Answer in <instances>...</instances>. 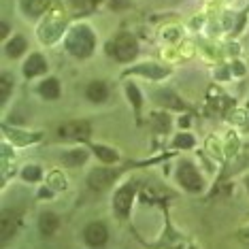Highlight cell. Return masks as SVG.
I'll return each mask as SVG.
<instances>
[{
    "mask_svg": "<svg viewBox=\"0 0 249 249\" xmlns=\"http://www.w3.org/2000/svg\"><path fill=\"white\" fill-rule=\"evenodd\" d=\"M66 47L72 55L77 58H88L89 53L94 52V35L88 26H77L75 30L69 35V41H66Z\"/></svg>",
    "mask_w": 249,
    "mask_h": 249,
    "instance_id": "obj_1",
    "label": "cell"
},
{
    "mask_svg": "<svg viewBox=\"0 0 249 249\" xmlns=\"http://www.w3.org/2000/svg\"><path fill=\"white\" fill-rule=\"evenodd\" d=\"M107 52H109L115 60H120V62H130V60L134 58V55H137L139 45H137V41H134V36H130V35H120V36L115 38V41L109 43Z\"/></svg>",
    "mask_w": 249,
    "mask_h": 249,
    "instance_id": "obj_2",
    "label": "cell"
},
{
    "mask_svg": "<svg viewBox=\"0 0 249 249\" xmlns=\"http://www.w3.org/2000/svg\"><path fill=\"white\" fill-rule=\"evenodd\" d=\"M177 179H179V183L183 185L185 190H190V192H198V190H202V179H200V175L196 173V168L192 166L190 162H183L179 166V171H177Z\"/></svg>",
    "mask_w": 249,
    "mask_h": 249,
    "instance_id": "obj_3",
    "label": "cell"
},
{
    "mask_svg": "<svg viewBox=\"0 0 249 249\" xmlns=\"http://www.w3.org/2000/svg\"><path fill=\"white\" fill-rule=\"evenodd\" d=\"M134 192H137V185L134 183H128L115 194V200H113V209L120 217H126L130 213V207H132V198H134Z\"/></svg>",
    "mask_w": 249,
    "mask_h": 249,
    "instance_id": "obj_4",
    "label": "cell"
},
{
    "mask_svg": "<svg viewBox=\"0 0 249 249\" xmlns=\"http://www.w3.org/2000/svg\"><path fill=\"white\" fill-rule=\"evenodd\" d=\"M89 124L88 122H69L60 128V137L69 141H83L89 137Z\"/></svg>",
    "mask_w": 249,
    "mask_h": 249,
    "instance_id": "obj_5",
    "label": "cell"
},
{
    "mask_svg": "<svg viewBox=\"0 0 249 249\" xmlns=\"http://www.w3.org/2000/svg\"><path fill=\"white\" fill-rule=\"evenodd\" d=\"M115 177H117V173L111 171V168H96V171L89 173L88 181L92 190H105L111 181H115Z\"/></svg>",
    "mask_w": 249,
    "mask_h": 249,
    "instance_id": "obj_6",
    "label": "cell"
},
{
    "mask_svg": "<svg viewBox=\"0 0 249 249\" xmlns=\"http://www.w3.org/2000/svg\"><path fill=\"white\" fill-rule=\"evenodd\" d=\"M83 236H86V243L89 247H103L105 243H107V228H105V224H98V222H94V224H89L86 232H83Z\"/></svg>",
    "mask_w": 249,
    "mask_h": 249,
    "instance_id": "obj_7",
    "label": "cell"
},
{
    "mask_svg": "<svg viewBox=\"0 0 249 249\" xmlns=\"http://www.w3.org/2000/svg\"><path fill=\"white\" fill-rule=\"evenodd\" d=\"M47 71V62L43 60V55H30V60L24 64V75L26 77H36V75H41V72Z\"/></svg>",
    "mask_w": 249,
    "mask_h": 249,
    "instance_id": "obj_8",
    "label": "cell"
},
{
    "mask_svg": "<svg viewBox=\"0 0 249 249\" xmlns=\"http://www.w3.org/2000/svg\"><path fill=\"white\" fill-rule=\"evenodd\" d=\"M24 11L26 15H30V18H36V15L45 13V11L49 9V4H52V0H24Z\"/></svg>",
    "mask_w": 249,
    "mask_h": 249,
    "instance_id": "obj_9",
    "label": "cell"
},
{
    "mask_svg": "<svg viewBox=\"0 0 249 249\" xmlns=\"http://www.w3.org/2000/svg\"><path fill=\"white\" fill-rule=\"evenodd\" d=\"M86 94H88V98L92 100V103H103V100H107V86L103 81H94V83H89L88 89H86Z\"/></svg>",
    "mask_w": 249,
    "mask_h": 249,
    "instance_id": "obj_10",
    "label": "cell"
},
{
    "mask_svg": "<svg viewBox=\"0 0 249 249\" xmlns=\"http://www.w3.org/2000/svg\"><path fill=\"white\" fill-rule=\"evenodd\" d=\"M38 92H41L43 98L55 100L60 96V83L55 81V79H45L41 86H38Z\"/></svg>",
    "mask_w": 249,
    "mask_h": 249,
    "instance_id": "obj_11",
    "label": "cell"
},
{
    "mask_svg": "<svg viewBox=\"0 0 249 249\" xmlns=\"http://www.w3.org/2000/svg\"><path fill=\"white\" fill-rule=\"evenodd\" d=\"M38 228H41V232L45 236L53 234L55 228H58V217H55L53 213H43L41 215V222H38Z\"/></svg>",
    "mask_w": 249,
    "mask_h": 249,
    "instance_id": "obj_12",
    "label": "cell"
},
{
    "mask_svg": "<svg viewBox=\"0 0 249 249\" xmlns=\"http://www.w3.org/2000/svg\"><path fill=\"white\" fill-rule=\"evenodd\" d=\"M18 228V217L13 213H4L2 215V241H9L11 234H15Z\"/></svg>",
    "mask_w": 249,
    "mask_h": 249,
    "instance_id": "obj_13",
    "label": "cell"
},
{
    "mask_svg": "<svg viewBox=\"0 0 249 249\" xmlns=\"http://www.w3.org/2000/svg\"><path fill=\"white\" fill-rule=\"evenodd\" d=\"M24 52H26V38L24 36L11 38L9 45H7V55H9V58H19Z\"/></svg>",
    "mask_w": 249,
    "mask_h": 249,
    "instance_id": "obj_14",
    "label": "cell"
},
{
    "mask_svg": "<svg viewBox=\"0 0 249 249\" xmlns=\"http://www.w3.org/2000/svg\"><path fill=\"white\" fill-rule=\"evenodd\" d=\"M156 100L160 105H164V107H171V109H183V103H181V100L173 92H158Z\"/></svg>",
    "mask_w": 249,
    "mask_h": 249,
    "instance_id": "obj_15",
    "label": "cell"
},
{
    "mask_svg": "<svg viewBox=\"0 0 249 249\" xmlns=\"http://www.w3.org/2000/svg\"><path fill=\"white\" fill-rule=\"evenodd\" d=\"M88 160V154L83 149H75V151H69V154L62 156V162L66 164V166H79V164H83Z\"/></svg>",
    "mask_w": 249,
    "mask_h": 249,
    "instance_id": "obj_16",
    "label": "cell"
},
{
    "mask_svg": "<svg viewBox=\"0 0 249 249\" xmlns=\"http://www.w3.org/2000/svg\"><path fill=\"white\" fill-rule=\"evenodd\" d=\"M94 154L98 156L105 164L117 162V151H113L111 147H107V145H94Z\"/></svg>",
    "mask_w": 249,
    "mask_h": 249,
    "instance_id": "obj_17",
    "label": "cell"
},
{
    "mask_svg": "<svg viewBox=\"0 0 249 249\" xmlns=\"http://www.w3.org/2000/svg\"><path fill=\"white\" fill-rule=\"evenodd\" d=\"M134 72H141V75H147L151 79H162L166 75V71L160 69V66H139V69H134Z\"/></svg>",
    "mask_w": 249,
    "mask_h": 249,
    "instance_id": "obj_18",
    "label": "cell"
},
{
    "mask_svg": "<svg viewBox=\"0 0 249 249\" xmlns=\"http://www.w3.org/2000/svg\"><path fill=\"white\" fill-rule=\"evenodd\" d=\"M96 2H98V0H72L77 13H89V11H94Z\"/></svg>",
    "mask_w": 249,
    "mask_h": 249,
    "instance_id": "obj_19",
    "label": "cell"
},
{
    "mask_svg": "<svg viewBox=\"0 0 249 249\" xmlns=\"http://www.w3.org/2000/svg\"><path fill=\"white\" fill-rule=\"evenodd\" d=\"M21 177H24L26 181H38L41 179V168L38 166H26L24 173H21Z\"/></svg>",
    "mask_w": 249,
    "mask_h": 249,
    "instance_id": "obj_20",
    "label": "cell"
},
{
    "mask_svg": "<svg viewBox=\"0 0 249 249\" xmlns=\"http://www.w3.org/2000/svg\"><path fill=\"white\" fill-rule=\"evenodd\" d=\"M126 92H128V98L132 100L134 103V109H141V94H139V88L137 86H132V83H130V86L126 88Z\"/></svg>",
    "mask_w": 249,
    "mask_h": 249,
    "instance_id": "obj_21",
    "label": "cell"
},
{
    "mask_svg": "<svg viewBox=\"0 0 249 249\" xmlns=\"http://www.w3.org/2000/svg\"><path fill=\"white\" fill-rule=\"evenodd\" d=\"M175 147H183V149L194 147V139H192L190 134H179V137L175 139Z\"/></svg>",
    "mask_w": 249,
    "mask_h": 249,
    "instance_id": "obj_22",
    "label": "cell"
},
{
    "mask_svg": "<svg viewBox=\"0 0 249 249\" xmlns=\"http://www.w3.org/2000/svg\"><path fill=\"white\" fill-rule=\"evenodd\" d=\"M9 92H11V81H9V77L4 75L2 77V81H0V100H7V96H9Z\"/></svg>",
    "mask_w": 249,
    "mask_h": 249,
    "instance_id": "obj_23",
    "label": "cell"
},
{
    "mask_svg": "<svg viewBox=\"0 0 249 249\" xmlns=\"http://www.w3.org/2000/svg\"><path fill=\"white\" fill-rule=\"evenodd\" d=\"M164 128H168V115H158V126H156V130H162Z\"/></svg>",
    "mask_w": 249,
    "mask_h": 249,
    "instance_id": "obj_24",
    "label": "cell"
},
{
    "mask_svg": "<svg viewBox=\"0 0 249 249\" xmlns=\"http://www.w3.org/2000/svg\"><path fill=\"white\" fill-rule=\"evenodd\" d=\"M111 7L113 9H124V7H128V0H111Z\"/></svg>",
    "mask_w": 249,
    "mask_h": 249,
    "instance_id": "obj_25",
    "label": "cell"
},
{
    "mask_svg": "<svg viewBox=\"0 0 249 249\" xmlns=\"http://www.w3.org/2000/svg\"><path fill=\"white\" fill-rule=\"evenodd\" d=\"M52 177L55 179V185H58V188H64V185H66V183H64V181H62V179H60V175H58V173H53V175H52Z\"/></svg>",
    "mask_w": 249,
    "mask_h": 249,
    "instance_id": "obj_26",
    "label": "cell"
},
{
    "mask_svg": "<svg viewBox=\"0 0 249 249\" xmlns=\"http://www.w3.org/2000/svg\"><path fill=\"white\" fill-rule=\"evenodd\" d=\"M243 241L249 243V232H245V234H243Z\"/></svg>",
    "mask_w": 249,
    "mask_h": 249,
    "instance_id": "obj_27",
    "label": "cell"
},
{
    "mask_svg": "<svg viewBox=\"0 0 249 249\" xmlns=\"http://www.w3.org/2000/svg\"><path fill=\"white\" fill-rule=\"evenodd\" d=\"M247 188H249V177H247Z\"/></svg>",
    "mask_w": 249,
    "mask_h": 249,
    "instance_id": "obj_28",
    "label": "cell"
},
{
    "mask_svg": "<svg viewBox=\"0 0 249 249\" xmlns=\"http://www.w3.org/2000/svg\"><path fill=\"white\" fill-rule=\"evenodd\" d=\"M190 249H194V247H190Z\"/></svg>",
    "mask_w": 249,
    "mask_h": 249,
    "instance_id": "obj_29",
    "label": "cell"
}]
</instances>
